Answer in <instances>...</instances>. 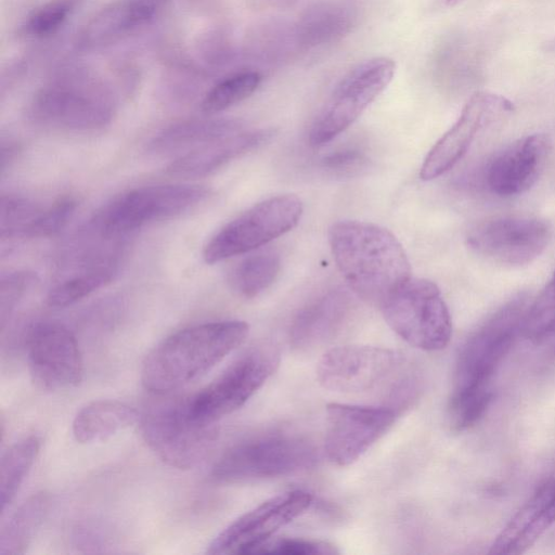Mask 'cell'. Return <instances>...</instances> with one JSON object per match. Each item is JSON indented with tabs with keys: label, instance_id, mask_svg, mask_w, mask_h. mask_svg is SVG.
Returning <instances> with one entry per match:
<instances>
[{
	"label": "cell",
	"instance_id": "6da1fadb",
	"mask_svg": "<svg viewBox=\"0 0 555 555\" xmlns=\"http://www.w3.org/2000/svg\"><path fill=\"white\" fill-rule=\"evenodd\" d=\"M337 268L352 292L380 307L411 278L408 256L398 238L377 224L344 220L328 231Z\"/></svg>",
	"mask_w": 555,
	"mask_h": 555
},
{
	"label": "cell",
	"instance_id": "7a4b0ae2",
	"mask_svg": "<svg viewBox=\"0 0 555 555\" xmlns=\"http://www.w3.org/2000/svg\"><path fill=\"white\" fill-rule=\"evenodd\" d=\"M248 332V324L238 320L180 330L149 353L141 371L142 385L158 396L183 388L203 377L241 346Z\"/></svg>",
	"mask_w": 555,
	"mask_h": 555
},
{
	"label": "cell",
	"instance_id": "3957f363",
	"mask_svg": "<svg viewBox=\"0 0 555 555\" xmlns=\"http://www.w3.org/2000/svg\"><path fill=\"white\" fill-rule=\"evenodd\" d=\"M318 459V449L307 436L273 429L229 448L215 463L211 475L222 482L263 480L309 469Z\"/></svg>",
	"mask_w": 555,
	"mask_h": 555
},
{
	"label": "cell",
	"instance_id": "277c9868",
	"mask_svg": "<svg viewBox=\"0 0 555 555\" xmlns=\"http://www.w3.org/2000/svg\"><path fill=\"white\" fill-rule=\"evenodd\" d=\"M116 111L109 89L88 73L64 74L41 87L29 104V117L40 126L67 131H93L108 125Z\"/></svg>",
	"mask_w": 555,
	"mask_h": 555
},
{
	"label": "cell",
	"instance_id": "5b68a950",
	"mask_svg": "<svg viewBox=\"0 0 555 555\" xmlns=\"http://www.w3.org/2000/svg\"><path fill=\"white\" fill-rule=\"evenodd\" d=\"M526 298H513L489 315L462 345L450 399L490 390L489 383L521 333Z\"/></svg>",
	"mask_w": 555,
	"mask_h": 555
},
{
	"label": "cell",
	"instance_id": "8992f818",
	"mask_svg": "<svg viewBox=\"0 0 555 555\" xmlns=\"http://www.w3.org/2000/svg\"><path fill=\"white\" fill-rule=\"evenodd\" d=\"M386 323L409 345L425 351L443 349L452 336V321L439 287L410 278L379 307Z\"/></svg>",
	"mask_w": 555,
	"mask_h": 555
},
{
	"label": "cell",
	"instance_id": "52a82bcc",
	"mask_svg": "<svg viewBox=\"0 0 555 555\" xmlns=\"http://www.w3.org/2000/svg\"><path fill=\"white\" fill-rule=\"evenodd\" d=\"M279 363L280 351L273 344L254 347L201 391L185 398L189 414L215 425L242 408L273 375Z\"/></svg>",
	"mask_w": 555,
	"mask_h": 555
},
{
	"label": "cell",
	"instance_id": "ba28073f",
	"mask_svg": "<svg viewBox=\"0 0 555 555\" xmlns=\"http://www.w3.org/2000/svg\"><path fill=\"white\" fill-rule=\"evenodd\" d=\"M207 194L204 186L192 184L138 188L106 205L92 227L105 240L117 238L144 224L179 216L202 203Z\"/></svg>",
	"mask_w": 555,
	"mask_h": 555
},
{
	"label": "cell",
	"instance_id": "9c48e42d",
	"mask_svg": "<svg viewBox=\"0 0 555 555\" xmlns=\"http://www.w3.org/2000/svg\"><path fill=\"white\" fill-rule=\"evenodd\" d=\"M141 431L155 455L178 469L204 461L216 439L215 425L194 420L185 398L152 405L141 417Z\"/></svg>",
	"mask_w": 555,
	"mask_h": 555
},
{
	"label": "cell",
	"instance_id": "30bf717a",
	"mask_svg": "<svg viewBox=\"0 0 555 555\" xmlns=\"http://www.w3.org/2000/svg\"><path fill=\"white\" fill-rule=\"evenodd\" d=\"M302 210L295 195L269 197L221 228L206 244L203 257L212 264L257 249L295 228Z\"/></svg>",
	"mask_w": 555,
	"mask_h": 555
},
{
	"label": "cell",
	"instance_id": "8fae6325",
	"mask_svg": "<svg viewBox=\"0 0 555 555\" xmlns=\"http://www.w3.org/2000/svg\"><path fill=\"white\" fill-rule=\"evenodd\" d=\"M395 72V61L386 56L366 60L349 70L313 121L310 144L325 145L351 126L388 87Z\"/></svg>",
	"mask_w": 555,
	"mask_h": 555
},
{
	"label": "cell",
	"instance_id": "7c38bea8",
	"mask_svg": "<svg viewBox=\"0 0 555 555\" xmlns=\"http://www.w3.org/2000/svg\"><path fill=\"white\" fill-rule=\"evenodd\" d=\"M404 364L396 350L346 345L330 349L319 360L317 378L325 389L341 393H361L390 382Z\"/></svg>",
	"mask_w": 555,
	"mask_h": 555
},
{
	"label": "cell",
	"instance_id": "4fadbf2b",
	"mask_svg": "<svg viewBox=\"0 0 555 555\" xmlns=\"http://www.w3.org/2000/svg\"><path fill=\"white\" fill-rule=\"evenodd\" d=\"M552 236L547 221L533 216H499L476 224L467 234V245L480 257L504 266L532 262Z\"/></svg>",
	"mask_w": 555,
	"mask_h": 555
},
{
	"label": "cell",
	"instance_id": "5bb4252c",
	"mask_svg": "<svg viewBox=\"0 0 555 555\" xmlns=\"http://www.w3.org/2000/svg\"><path fill=\"white\" fill-rule=\"evenodd\" d=\"M313 496L304 490L274 495L227 526L209 544L208 554H256L274 534L305 514Z\"/></svg>",
	"mask_w": 555,
	"mask_h": 555
},
{
	"label": "cell",
	"instance_id": "9a60e30c",
	"mask_svg": "<svg viewBox=\"0 0 555 555\" xmlns=\"http://www.w3.org/2000/svg\"><path fill=\"white\" fill-rule=\"evenodd\" d=\"M397 413L391 406L328 403L324 437L326 457L337 466L352 464L392 427Z\"/></svg>",
	"mask_w": 555,
	"mask_h": 555
},
{
	"label": "cell",
	"instance_id": "2e32d148",
	"mask_svg": "<svg viewBox=\"0 0 555 555\" xmlns=\"http://www.w3.org/2000/svg\"><path fill=\"white\" fill-rule=\"evenodd\" d=\"M28 369L35 384L55 391L77 386L83 362L75 335L56 322L37 323L26 339Z\"/></svg>",
	"mask_w": 555,
	"mask_h": 555
},
{
	"label": "cell",
	"instance_id": "e0dca14e",
	"mask_svg": "<svg viewBox=\"0 0 555 555\" xmlns=\"http://www.w3.org/2000/svg\"><path fill=\"white\" fill-rule=\"evenodd\" d=\"M514 111L506 98L492 92H476L464 105L457 120L426 155L420 178L428 181L450 170L467 152L477 134Z\"/></svg>",
	"mask_w": 555,
	"mask_h": 555
},
{
	"label": "cell",
	"instance_id": "ac0fdd59",
	"mask_svg": "<svg viewBox=\"0 0 555 555\" xmlns=\"http://www.w3.org/2000/svg\"><path fill=\"white\" fill-rule=\"evenodd\" d=\"M550 154V141L541 133L526 135L506 146L489 163L485 180L502 197L515 196L534 185Z\"/></svg>",
	"mask_w": 555,
	"mask_h": 555
},
{
	"label": "cell",
	"instance_id": "d6986e66",
	"mask_svg": "<svg viewBox=\"0 0 555 555\" xmlns=\"http://www.w3.org/2000/svg\"><path fill=\"white\" fill-rule=\"evenodd\" d=\"M169 0H115L91 17L79 34L82 49L114 43L151 24Z\"/></svg>",
	"mask_w": 555,
	"mask_h": 555
},
{
	"label": "cell",
	"instance_id": "ffe728a7",
	"mask_svg": "<svg viewBox=\"0 0 555 555\" xmlns=\"http://www.w3.org/2000/svg\"><path fill=\"white\" fill-rule=\"evenodd\" d=\"M555 522V474L535 489L495 538L490 554L517 555L530 548Z\"/></svg>",
	"mask_w": 555,
	"mask_h": 555
},
{
	"label": "cell",
	"instance_id": "44dd1931",
	"mask_svg": "<svg viewBox=\"0 0 555 555\" xmlns=\"http://www.w3.org/2000/svg\"><path fill=\"white\" fill-rule=\"evenodd\" d=\"M352 308V297L344 289H333L320 296L294 318L289 330L291 345L308 349L326 343L343 328Z\"/></svg>",
	"mask_w": 555,
	"mask_h": 555
},
{
	"label": "cell",
	"instance_id": "7402d4cb",
	"mask_svg": "<svg viewBox=\"0 0 555 555\" xmlns=\"http://www.w3.org/2000/svg\"><path fill=\"white\" fill-rule=\"evenodd\" d=\"M272 135L268 130H241L207 142L181 155L167 167V172L180 178H201L240 155L261 145Z\"/></svg>",
	"mask_w": 555,
	"mask_h": 555
},
{
	"label": "cell",
	"instance_id": "603a6c76",
	"mask_svg": "<svg viewBox=\"0 0 555 555\" xmlns=\"http://www.w3.org/2000/svg\"><path fill=\"white\" fill-rule=\"evenodd\" d=\"M244 129L236 119L209 118L188 120L172 125L160 131L149 144V152L168 155L196 149L207 142L220 139Z\"/></svg>",
	"mask_w": 555,
	"mask_h": 555
},
{
	"label": "cell",
	"instance_id": "cb8c5ba5",
	"mask_svg": "<svg viewBox=\"0 0 555 555\" xmlns=\"http://www.w3.org/2000/svg\"><path fill=\"white\" fill-rule=\"evenodd\" d=\"M138 421V412L116 400H98L83 406L73 422V435L80 443L106 440Z\"/></svg>",
	"mask_w": 555,
	"mask_h": 555
},
{
	"label": "cell",
	"instance_id": "d4e9b609",
	"mask_svg": "<svg viewBox=\"0 0 555 555\" xmlns=\"http://www.w3.org/2000/svg\"><path fill=\"white\" fill-rule=\"evenodd\" d=\"M50 496L37 493L24 502L5 524L0 535V554H23L42 524Z\"/></svg>",
	"mask_w": 555,
	"mask_h": 555
},
{
	"label": "cell",
	"instance_id": "484cf974",
	"mask_svg": "<svg viewBox=\"0 0 555 555\" xmlns=\"http://www.w3.org/2000/svg\"><path fill=\"white\" fill-rule=\"evenodd\" d=\"M352 24V14L339 4H318L306 11L298 23V38L315 46L344 36Z\"/></svg>",
	"mask_w": 555,
	"mask_h": 555
},
{
	"label": "cell",
	"instance_id": "4316f807",
	"mask_svg": "<svg viewBox=\"0 0 555 555\" xmlns=\"http://www.w3.org/2000/svg\"><path fill=\"white\" fill-rule=\"evenodd\" d=\"M117 262L112 259L96 261L83 271L50 289L47 304L52 308H65L108 284L117 273Z\"/></svg>",
	"mask_w": 555,
	"mask_h": 555
},
{
	"label": "cell",
	"instance_id": "83f0119b",
	"mask_svg": "<svg viewBox=\"0 0 555 555\" xmlns=\"http://www.w3.org/2000/svg\"><path fill=\"white\" fill-rule=\"evenodd\" d=\"M40 439L28 436L11 446L3 454L0 465L1 513L14 501L20 487L29 473L39 453Z\"/></svg>",
	"mask_w": 555,
	"mask_h": 555
},
{
	"label": "cell",
	"instance_id": "f1b7e54d",
	"mask_svg": "<svg viewBox=\"0 0 555 555\" xmlns=\"http://www.w3.org/2000/svg\"><path fill=\"white\" fill-rule=\"evenodd\" d=\"M280 268V257L274 251L250 255L231 270L230 287L241 297L254 298L275 281Z\"/></svg>",
	"mask_w": 555,
	"mask_h": 555
},
{
	"label": "cell",
	"instance_id": "f546056e",
	"mask_svg": "<svg viewBox=\"0 0 555 555\" xmlns=\"http://www.w3.org/2000/svg\"><path fill=\"white\" fill-rule=\"evenodd\" d=\"M261 75L242 72L215 85L203 98L201 108L206 114L222 112L249 98L259 87Z\"/></svg>",
	"mask_w": 555,
	"mask_h": 555
},
{
	"label": "cell",
	"instance_id": "4dcf8cb0",
	"mask_svg": "<svg viewBox=\"0 0 555 555\" xmlns=\"http://www.w3.org/2000/svg\"><path fill=\"white\" fill-rule=\"evenodd\" d=\"M521 334L533 344L555 336V271L532 304L527 307Z\"/></svg>",
	"mask_w": 555,
	"mask_h": 555
},
{
	"label": "cell",
	"instance_id": "1f68e13d",
	"mask_svg": "<svg viewBox=\"0 0 555 555\" xmlns=\"http://www.w3.org/2000/svg\"><path fill=\"white\" fill-rule=\"evenodd\" d=\"M83 0H49L35 9L23 24L25 35L44 38L57 33Z\"/></svg>",
	"mask_w": 555,
	"mask_h": 555
},
{
	"label": "cell",
	"instance_id": "d6a6232c",
	"mask_svg": "<svg viewBox=\"0 0 555 555\" xmlns=\"http://www.w3.org/2000/svg\"><path fill=\"white\" fill-rule=\"evenodd\" d=\"M41 208L26 198L13 195L1 197L0 230L1 237H26L27 232Z\"/></svg>",
	"mask_w": 555,
	"mask_h": 555
},
{
	"label": "cell",
	"instance_id": "836d02e7",
	"mask_svg": "<svg viewBox=\"0 0 555 555\" xmlns=\"http://www.w3.org/2000/svg\"><path fill=\"white\" fill-rule=\"evenodd\" d=\"M256 553L286 555H332L338 554L339 551L332 543L322 540L296 537H273L263 545H261Z\"/></svg>",
	"mask_w": 555,
	"mask_h": 555
},
{
	"label": "cell",
	"instance_id": "e575fe53",
	"mask_svg": "<svg viewBox=\"0 0 555 555\" xmlns=\"http://www.w3.org/2000/svg\"><path fill=\"white\" fill-rule=\"evenodd\" d=\"M76 209V202L70 197H63L41 209L27 232L26 237H44L57 233L70 220Z\"/></svg>",
	"mask_w": 555,
	"mask_h": 555
},
{
	"label": "cell",
	"instance_id": "d590c367",
	"mask_svg": "<svg viewBox=\"0 0 555 555\" xmlns=\"http://www.w3.org/2000/svg\"><path fill=\"white\" fill-rule=\"evenodd\" d=\"M35 283L36 275L27 271L13 272L2 278L0 285V315L2 328L16 305Z\"/></svg>",
	"mask_w": 555,
	"mask_h": 555
},
{
	"label": "cell",
	"instance_id": "8d00e7d4",
	"mask_svg": "<svg viewBox=\"0 0 555 555\" xmlns=\"http://www.w3.org/2000/svg\"><path fill=\"white\" fill-rule=\"evenodd\" d=\"M366 158L360 151L341 150L335 151L323 158L322 165L325 169L338 173L349 175L364 167Z\"/></svg>",
	"mask_w": 555,
	"mask_h": 555
},
{
	"label": "cell",
	"instance_id": "74e56055",
	"mask_svg": "<svg viewBox=\"0 0 555 555\" xmlns=\"http://www.w3.org/2000/svg\"><path fill=\"white\" fill-rule=\"evenodd\" d=\"M463 0H446V3L449 5V7H454L456 4H459L460 2H462Z\"/></svg>",
	"mask_w": 555,
	"mask_h": 555
}]
</instances>
